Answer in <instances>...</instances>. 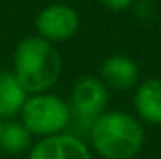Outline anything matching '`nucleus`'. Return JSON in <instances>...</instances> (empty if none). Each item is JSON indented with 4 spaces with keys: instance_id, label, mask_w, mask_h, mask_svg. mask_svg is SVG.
<instances>
[{
    "instance_id": "obj_1",
    "label": "nucleus",
    "mask_w": 161,
    "mask_h": 159,
    "mask_svg": "<svg viewBox=\"0 0 161 159\" xmlns=\"http://www.w3.org/2000/svg\"><path fill=\"white\" fill-rule=\"evenodd\" d=\"M90 150L103 159H133L144 146L142 122L125 111H105L88 133Z\"/></svg>"
},
{
    "instance_id": "obj_2",
    "label": "nucleus",
    "mask_w": 161,
    "mask_h": 159,
    "mask_svg": "<svg viewBox=\"0 0 161 159\" xmlns=\"http://www.w3.org/2000/svg\"><path fill=\"white\" fill-rule=\"evenodd\" d=\"M11 71L28 94L51 92L62 75V56L56 45L40 36H26L13 51Z\"/></svg>"
},
{
    "instance_id": "obj_3",
    "label": "nucleus",
    "mask_w": 161,
    "mask_h": 159,
    "mask_svg": "<svg viewBox=\"0 0 161 159\" xmlns=\"http://www.w3.org/2000/svg\"><path fill=\"white\" fill-rule=\"evenodd\" d=\"M19 120L34 137L45 139L68 131V127L71 125V111L68 101L60 96L40 92L26 97Z\"/></svg>"
},
{
    "instance_id": "obj_4",
    "label": "nucleus",
    "mask_w": 161,
    "mask_h": 159,
    "mask_svg": "<svg viewBox=\"0 0 161 159\" xmlns=\"http://www.w3.org/2000/svg\"><path fill=\"white\" fill-rule=\"evenodd\" d=\"M68 105L71 111V125L75 123L80 133L86 135L94 120L107 111L109 88L99 77H82L75 82Z\"/></svg>"
},
{
    "instance_id": "obj_5",
    "label": "nucleus",
    "mask_w": 161,
    "mask_h": 159,
    "mask_svg": "<svg viewBox=\"0 0 161 159\" xmlns=\"http://www.w3.org/2000/svg\"><path fill=\"white\" fill-rule=\"evenodd\" d=\"M36 36L47 40L53 45L71 40L80 26V17L77 9L64 2H54L41 8L34 21Z\"/></svg>"
},
{
    "instance_id": "obj_6",
    "label": "nucleus",
    "mask_w": 161,
    "mask_h": 159,
    "mask_svg": "<svg viewBox=\"0 0 161 159\" xmlns=\"http://www.w3.org/2000/svg\"><path fill=\"white\" fill-rule=\"evenodd\" d=\"M28 159H94L90 146L75 133L40 139L28 150Z\"/></svg>"
},
{
    "instance_id": "obj_7",
    "label": "nucleus",
    "mask_w": 161,
    "mask_h": 159,
    "mask_svg": "<svg viewBox=\"0 0 161 159\" xmlns=\"http://www.w3.org/2000/svg\"><path fill=\"white\" fill-rule=\"evenodd\" d=\"M99 79L109 90L127 92L141 82V69L137 62L125 54H111L99 66Z\"/></svg>"
},
{
    "instance_id": "obj_8",
    "label": "nucleus",
    "mask_w": 161,
    "mask_h": 159,
    "mask_svg": "<svg viewBox=\"0 0 161 159\" xmlns=\"http://www.w3.org/2000/svg\"><path fill=\"white\" fill-rule=\"evenodd\" d=\"M133 107L141 122L161 125V79L152 77L139 82L133 94Z\"/></svg>"
},
{
    "instance_id": "obj_9",
    "label": "nucleus",
    "mask_w": 161,
    "mask_h": 159,
    "mask_svg": "<svg viewBox=\"0 0 161 159\" xmlns=\"http://www.w3.org/2000/svg\"><path fill=\"white\" fill-rule=\"evenodd\" d=\"M28 96L30 94L17 80L11 69L0 71V120L2 122L19 118Z\"/></svg>"
},
{
    "instance_id": "obj_10",
    "label": "nucleus",
    "mask_w": 161,
    "mask_h": 159,
    "mask_svg": "<svg viewBox=\"0 0 161 159\" xmlns=\"http://www.w3.org/2000/svg\"><path fill=\"white\" fill-rule=\"evenodd\" d=\"M32 139L34 135L26 129V125L19 118L4 120L2 122V131H0V152L19 156L25 154L32 148Z\"/></svg>"
},
{
    "instance_id": "obj_11",
    "label": "nucleus",
    "mask_w": 161,
    "mask_h": 159,
    "mask_svg": "<svg viewBox=\"0 0 161 159\" xmlns=\"http://www.w3.org/2000/svg\"><path fill=\"white\" fill-rule=\"evenodd\" d=\"M135 2H137V0H99V4L105 6V8L111 9V11H125V9H129V8H133Z\"/></svg>"
},
{
    "instance_id": "obj_12",
    "label": "nucleus",
    "mask_w": 161,
    "mask_h": 159,
    "mask_svg": "<svg viewBox=\"0 0 161 159\" xmlns=\"http://www.w3.org/2000/svg\"><path fill=\"white\" fill-rule=\"evenodd\" d=\"M0 131H2V120H0Z\"/></svg>"
}]
</instances>
